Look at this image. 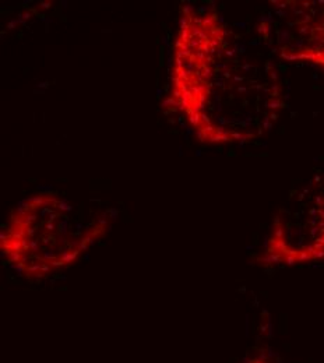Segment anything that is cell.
Returning <instances> with one entry per match:
<instances>
[{
  "instance_id": "1",
  "label": "cell",
  "mask_w": 324,
  "mask_h": 363,
  "mask_svg": "<svg viewBox=\"0 0 324 363\" xmlns=\"http://www.w3.org/2000/svg\"><path fill=\"white\" fill-rule=\"evenodd\" d=\"M167 106L206 144L272 130L284 91L272 60L240 45L216 10L184 7L172 46Z\"/></svg>"
},
{
  "instance_id": "2",
  "label": "cell",
  "mask_w": 324,
  "mask_h": 363,
  "mask_svg": "<svg viewBox=\"0 0 324 363\" xmlns=\"http://www.w3.org/2000/svg\"><path fill=\"white\" fill-rule=\"evenodd\" d=\"M118 213L96 200L41 191L17 204L0 230V253L21 277L38 281L79 263L113 227Z\"/></svg>"
},
{
  "instance_id": "3",
  "label": "cell",
  "mask_w": 324,
  "mask_h": 363,
  "mask_svg": "<svg viewBox=\"0 0 324 363\" xmlns=\"http://www.w3.org/2000/svg\"><path fill=\"white\" fill-rule=\"evenodd\" d=\"M318 260H324V172L288 197L257 257L262 266L288 267Z\"/></svg>"
},
{
  "instance_id": "4",
  "label": "cell",
  "mask_w": 324,
  "mask_h": 363,
  "mask_svg": "<svg viewBox=\"0 0 324 363\" xmlns=\"http://www.w3.org/2000/svg\"><path fill=\"white\" fill-rule=\"evenodd\" d=\"M276 4L272 18L260 28L266 41L285 60L306 62L324 69V1Z\"/></svg>"
},
{
  "instance_id": "5",
  "label": "cell",
  "mask_w": 324,
  "mask_h": 363,
  "mask_svg": "<svg viewBox=\"0 0 324 363\" xmlns=\"http://www.w3.org/2000/svg\"><path fill=\"white\" fill-rule=\"evenodd\" d=\"M242 363H274L272 362L270 359L267 358H263V357H253V358H249L246 361H243Z\"/></svg>"
}]
</instances>
